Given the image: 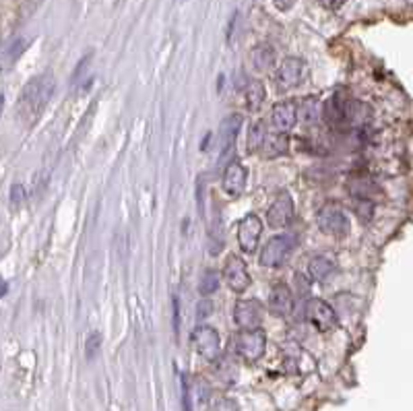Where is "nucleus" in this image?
Segmentation results:
<instances>
[{"instance_id": "1", "label": "nucleus", "mask_w": 413, "mask_h": 411, "mask_svg": "<svg viewBox=\"0 0 413 411\" xmlns=\"http://www.w3.org/2000/svg\"><path fill=\"white\" fill-rule=\"evenodd\" d=\"M56 91V79L50 73L37 75L31 81L25 83L21 97H19V118L25 124H33L46 110V106L50 103L52 95Z\"/></svg>"}, {"instance_id": "2", "label": "nucleus", "mask_w": 413, "mask_h": 411, "mask_svg": "<svg viewBox=\"0 0 413 411\" xmlns=\"http://www.w3.org/2000/svg\"><path fill=\"white\" fill-rule=\"evenodd\" d=\"M306 79H308V65H306V60L296 58V56H289V58H285L279 65V69L275 73V87L279 91H292V89L300 87Z\"/></svg>"}, {"instance_id": "3", "label": "nucleus", "mask_w": 413, "mask_h": 411, "mask_svg": "<svg viewBox=\"0 0 413 411\" xmlns=\"http://www.w3.org/2000/svg\"><path fill=\"white\" fill-rule=\"evenodd\" d=\"M317 224H319V230L323 234L332 236V238H345L349 234V219H347L345 211L339 205H335V203L325 205L319 211Z\"/></svg>"}, {"instance_id": "4", "label": "nucleus", "mask_w": 413, "mask_h": 411, "mask_svg": "<svg viewBox=\"0 0 413 411\" xmlns=\"http://www.w3.org/2000/svg\"><path fill=\"white\" fill-rule=\"evenodd\" d=\"M294 246H296L294 236H275V238H271V240L264 244L258 260H260L262 267L279 269V267H283V265L287 262V258H289Z\"/></svg>"}, {"instance_id": "5", "label": "nucleus", "mask_w": 413, "mask_h": 411, "mask_svg": "<svg viewBox=\"0 0 413 411\" xmlns=\"http://www.w3.org/2000/svg\"><path fill=\"white\" fill-rule=\"evenodd\" d=\"M264 347H267V337L260 329H252L238 333L236 337V351L242 360L246 362H258L264 355Z\"/></svg>"}, {"instance_id": "6", "label": "nucleus", "mask_w": 413, "mask_h": 411, "mask_svg": "<svg viewBox=\"0 0 413 411\" xmlns=\"http://www.w3.org/2000/svg\"><path fill=\"white\" fill-rule=\"evenodd\" d=\"M192 343L196 347V351L209 360V362H217L221 355V339L219 333L209 327V325H199L196 329L192 330Z\"/></svg>"}, {"instance_id": "7", "label": "nucleus", "mask_w": 413, "mask_h": 411, "mask_svg": "<svg viewBox=\"0 0 413 411\" xmlns=\"http://www.w3.org/2000/svg\"><path fill=\"white\" fill-rule=\"evenodd\" d=\"M304 312H306L308 323L317 330H321V333H327V330L337 327V314H335L332 306H330L329 302L321 300V298L308 300Z\"/></svg>"}, {"instance_id": "8", "label": "nucleus", "mask_w": 413, "mask_h": 411, "mask_svg": "<svg viewBox=\"0 0 413 411\" xmlns=\"http://www.w3.org/2000/svg\"><path fill=\"white\" fill-rule=\"evenodd\" d=\"M224 277H226V283L230 285V290L236 294H244L252 283L246 262L238 254L228 256V260L224 265Z\"/></svg>"}, {"instance_id": "9", "label": "nucleus", "mask_w": 413, "mask_h": 411, "mask_svg": "<svg viewBox=\"0 0 413 411\" xmlns=\"http://www.w3.org/2000/svg\"><path fill=\"white\" fill-rule=\"evenodd\" d=\"M294 219V199L289 192H281L267 211V226L273 230H283Z\"/></svg>"}, {"instance_id": "10", "label": "nucleus", "mask_w": 413, "mask_h": 411, "mask_svg": "<svg viewBox=\"0 0 413 411\" xmlns=\"http://www.w3.org/2000/svg\"><path fill=\"white\" fill-rule=\"evenodd\" d=\"M298 118H300V106L294 99H283V101L273 106L271 122H273L275 133H285L287 135L289 131H294Z\"/></svg>"}, {"instance_id": "11", "label": "nucleus", "mask_w": 413, "mask_h": 411, "mask_svg": "<svg viewBox=\"0 0 413 411\" xmlns=\"http://www.w3.org/2000/svg\"><path fill=\"white\" fill-rule=\"evenodd\" d=\"M248 182V169L242 162H232L228 164L224 178H221V188L230 199H240Z\"/></svg>"}, {"instance_id": "12", "label": "nucleus", "mask_w": 413, "mask_h": 411, "mask_svg": "<svg viewBox=\"0 0 413 411\" xmlns=\"http://www.w3.org/2000/svg\"><path fill=\"white\" fill-rule=\"evenodd\" d=\"M234 321L240 329H260L262 325V304L258 300H240L234 308Z\"/></svg>"}, {"instance_id": "13", "label": "nucleus", "mask_w": 413, "mask_h": 411, "mask_svg": "<svg viewBox=\"0 0 413 411\" xmlns=\"http://www.w3.org/2000/svg\"><path fill=\"white\" fill-rule=\"evenodd\" d=\"M260 234H262V221L258 215L250 213L238 226V244L246 254H254L260 242Z\"/></svg>"}, {"instance_id": "14", "label": "nucleus", "mask_w": 413, "mask_h": 411, "mask_svg": "<svg viewBox=\"0 0 413 411\" xmlns=\"http://www.w3.org/2000/svg\"><path fill=\"white\" fill-rule=\"evenodd\" d=\"M372 120V108L360 99H345V131H362Z\"/></svg>"}, {"instance_id": "15", "label": "nucleus", "mask_w": 413, "mask_h": 411, "mask_svg": "<svg viewBox=\"0 0 413 411\" xmlns=\"http://www.w3.org/2000/svg\"><path fill=\"white\" fill-rule=\"evenodd\" d=\"M269 310L275 317H287L294 310V294L287 285L279 283L269 294Z\"/></svg>"}, {"instance_id": "16", "label": "nucleus", "mask_w": 413, "mask_h": 411, "mask_svg": "<svg viewBox=\"0 0 413 411\" xmlns=\"http://www.w3.org/2000/svg\"><path fill=\"white\" fill-rule=\"evenodd\" d=\"M347 188L351 192V196L357 201V203H372V199L376 196L378 188L372 180L364 178V176H353L349 182H347Z\"/></svg>"}, {"instance_id": "17", "label": "nucleus", "mask_w": 413, "mask_h": 411, "mask_svg": "<svg viewBox=\"0 0 413 411\" xmlns=\"http://www.w3.org/2000/svg\"><path fill=\"white\" fill-rule=\"evenodd\" d=\"M335 269H337V258L332 254H317L308 265L310 279L314 281H325L335 273Z\"/></svg>"}, {"instance_id": "18", "label": "nucleus", "mask_w": 413, "mask_h": 411, "mask_svg": "<svg viewBox=\"0 0 413 411\" xmlns=\"http://www.w3.org/2000/svg\"><path fill=\"white\" fill-rule=\"evenodd\" d=\"M250 60H252V67L258 71V73H269L277 58H275V50L269 46V44H258L252 52H250Z\"/></svg>"}, {"instance_id": "19", "label": "nucleus", "mask_w": 413, "mask_h": 411, "mask_svg": "<svg viewBox=\"0 0 413 411\" xmlns=\"http://www.w3.org/2000/svg\"><path fill=\"white\" fill-rule=\"evenodd\" d=\"M289 149V139L285 133H275V135H269L262 149H260V156L267 158V160H275L279 156H285Z\"/></svg>"}, {"instance_id": "20", "label": "nucleus", "mask_w": 413, "mask_h": 411, "mask_svg": "<svg viewBox=\"0 0 413 411\" xmlns=\"http://www.w3.org/2000/svg\"><path fill=\"white\" fill-rule=\"evenodd\" d=\"M240 126H242V116H230L228 120H224V124H221V158H226V153L234 147Z\"/></svg>"}, {"instance_id": "21", "label": "nucleus", "mask_w": 413, "mask_h": 411, "mask_svg": "<svg viewBox=\"0 0 413 411\" xmlns=\"http://www.w3.org/2000/svg\"><path fill=\"white\" fill-rule=\"evenodd\" d=\"M267 99L264 85L260 81H250L246 87V108L250 112H258Z\"/></svg>"}, {"instance_id": "22", "label": "nucleus", "mask_w": 413, "mask_h": 411, "mask_svg": "<svg viewBox=\"0 0 413 411\" xmlns=\"http://www.w3.org/2000/svg\"><path fill=\"white\" fill-rule=\"evenodd\" d=\"M267 137H269V131H267L264 120H256L250 126V133H248V149L250 151H260L264 141H267Z\"/></svg>"}, {"instance_id": "23", "label": "nucleus", "mask_w": 413, "mask_h": 411, "mask_svg": "<svg viewBox=\"0 0 413 411\" xmlns=\"http://www.w3.org/2000/svg\"><path fill=\"white\" fill-rule=\"evenodd\" d=\"M321 112H323V110H321L319 99H317V97H306V99L302 101V108H300V118H302L304 124H314V122L319 120Z\"/></svg>"}, {"instance_id": "24", "label": "nucleus", "mask_w": 413, "mask_h": 411, "mask_svg": "<svg viewBox=\"0 0 413 411\" xmlns=\"http://www.w3.org/2000/svg\"><path fill=\"white\" fill-rule=\"evenodd\" d=\"M217 290H219V273L207 269V271L201 275L199 292H201V296H211V294H215Z\"/></svg>"}, {"instance_id": "25", "label": "nucleus", "mask_w": 413, "mask_h": 411, "mask_svg": "<svg viewBox=\"0 0 413 411\" xmlns=\"http://www.w3.org/2000/svg\"><path fill=\"white\" fill-rule=\"evenodd\" d=\"M211 411H240L236 401L230 397H213L211 399Z\"/></svg>"}, {"instance_id": "26", "label": "nucleus", "mask_w": 413, "mask_h": 411, "mask_svg": "<svg viewBox=\"0 0 413 411\" xmlns=\"http://www.w3.org/2000/svg\"><path fill=\"white\" fill-rule=\"evenodd\" d=\"M99 345H101V335L99 333H91L87 337V343H85V355L87 360H93L95 353L99 351Z\"/></svg>"}, {"instance_id": "27", "label": "nucleus", "mask_w": 413, "mask_h": 411, "mask_svg": "<svg viewBox=\"0 0 413 411\" xmlns=\"http://www.w3.org/2000/svg\"><path fill=\"white\" fill-rule=\"evenodd\" d=\"M209 314H213V302L203 300V302L196 306V317H199V319H205V317H209Z\"/></svg>"}, {"instance_id": "28", "label": "nucleus", "mask_w": 413, "mask_h": 411, "mask_svg": "<svg viewBox=\"0 0 413 411\" xmlns=\"http://www.w3.org/2000/svg\"><path fill=\"white\" fill-rule=\"evenodd\" d=\"M294 4H296V0H275V6H277L279 10H289Z\"/></svg>"}, {"instance_id": "29", "label": "nucleus", "mask_w": 413, "mask_h": 411, "mask_svg": "<svg viewBox=\"0 0 413 411\" xmlns=\"http://www.w3.org/2000/svg\"><path fill=\"white\" fill-rule=\"evenodd\" d=\"M325 8H330V10H335V8H339L345 0H319Z\"/></svg>"}]
</instances>
